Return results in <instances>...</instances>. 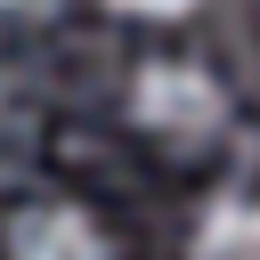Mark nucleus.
Returning a JSON list of instances; mask_svg holds the SVG:
<instances>
[{
	"label": "nucleus",
	"mask_w": 260,
	"mask_h": 260,
	"mask_svg": "<svg viewBox=\"0 0 260 260\" xmlns=\"http://www.w3.org/2000/svg\"><path fill=\"white\" fill-rule=\"evenodd\" d=\"M130 122L187 146V138H211V130L228 122V98H219V81H211L203 65L154 57V65H138V81H130Z\"/></svg>",
	"instance_id": "obj_1"
},
{
	"label": "nucleus",
	"mask_w": 260,
	"mask_h": 260,
	"mask_svg": "<svg viewBox=\"0 0 260 260\" xmlns=\"http://www.w3.org/2000/svg\"><path fill=\"white\" fill-rule=\"evenodd\" d=\"M8 260H114V236L81 203H32L8 219Z\"/></svg>",
	"instance_id": "obj_2"
},
{
	"label": "nucleus",
	"mask_w": 260,
	"mask_h": 260,
	"mask_svg": "<svg viewBox=\"0 0 260 260\" xmlns=\"http://www.w3.org/2000/svg\"><path fill=\"white\" fill-rule=\"evenodd\" d=\"M195 260H260V195L228 187L195 211V236H187Z\"/></svg>",
	"instance_id": "obj_3"
},
{
	"label": "nucleus",
	"mask_w": 260,
	"mask_h": 260,
	"mask_svg": "<svg viewBox=\"0 0 260 260\" xmlns=\"http://www.w3.org/2000/svg\"><path fill=\"white\" fill-rule=\"evenodd\" d=\"M114 8H130V16H187L195 0H114Z\"/></svg>",
	"instance_id": "obj_4"
},
{
	"label": "nucleus",
	"mask_w": 260,
	"mask_h": 260,
	"mask_svg": "<svg viewBox=\"0 0 260 260\" xmlns=\"http://www.w3.org/2000/svg\"><path fill=\"white\" fill-rule=\"evenodd\" d=\"M0 8H41V0H0Z\"/></svg>",
	"instance_id": "obj_5"
}]
</instances>
